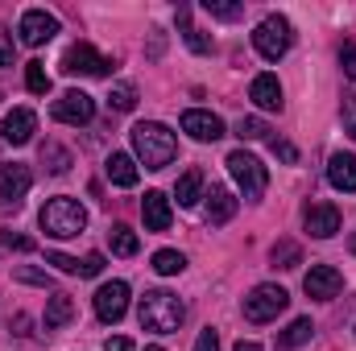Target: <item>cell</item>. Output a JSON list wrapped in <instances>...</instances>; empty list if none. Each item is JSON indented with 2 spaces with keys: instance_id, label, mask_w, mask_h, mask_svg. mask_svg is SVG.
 Wrapping results in <instances>:
<instances>
[{
  "instance_id": "obj_30",
  "label": "cell",
  "mask_w": 356,
  "mask_h": 351,
  "mask_svg": "<svg viewBox=\"0 0 356 351\" xmlns=\"http://www.w3.org/2000/svg\"><path fill=\"white\" fill-rule=\"evenodd\" d=\"M25 87L33 91V95H46V91H50V75H46L42 62H29V67H25Z\"/></svg>"
},
{
  "instance_id": "obj_1",
  "label": "cell",
  "mask_w": 356,
  "mask_h": 351,
  "mask_svg": "<svg viewBox=\"0 0 356 351\" xmlns=\"http://www.w3.org/2000/svg\"><path fill=\"white\" fill-rule=\"evenodd\" d=\"M133 149H137V157L145 162V170H166L178 153V141L166 124L141 120V124L133 128Z\"/></svg>"
},
{
  "instance_id": "obj_32",
  "label": "cell",
  "mask_w": 356,
  "mask_h": 351,
  "mask_svg": "<svg viewBox=\"0 0 356 351\" xmlns=\"http://www.w3.org/2000/svg\"><path fill=\"white\" fill-rule=\"evenodd\" d=\"M203 8H207L211 17H220V21H236V17L245 12V4H224V0H203Z\"/></svg>"
},
{
  "instance_id": "obj_38",
  "label": "cell",
  "mask_w": 356,
  "mask_h": 351,
  "mask_svg": "<svg viewBox=\"0 0 356 351\" xmlns=\"http://www.w3.org/2000/svg\"><path fill=\"white\" fill-rule=\"evenodd\" d=\"M340 67H344L348 79H356V42H348V46L340 50Z\"/></svg>"
},
{
  "instance_id": "obj_11",
  "label": "cell",
  "mask_w": 356,
  "mask_h": 351,
  "mask_svg": "<svg viewBox=\"0 0 356 351\" xmlns=\"http://www.w3.org/2000/svg\"><path fill=\"white\" fill-rule=\"evenodd\" d=\"M302 289H307V298H315V302H332V298H340L344 277H340V268H332V264H311V273L302 277Z\"/></svg>"
},
{
  "instance_id": "obj_5",
  "label": "cell",
  "mask_w": 356,
  "mask_h": 351,
  "mask_svg": "<svg viewBox=\"0 0 356 351\" xmlns=\"http://www.w3.org/2000/svg\"><path fill=\"white\" fill-rule=\"evenodd\" d=\"M228 174L236 178V186H241V194L249 198V203H257L261 194H266V186H269V174H266V166L253 157V153H245V149H236V153H228Z\"/></svg>"
},
{
  "instance_id": "obj_22",
  "label": "cell",
  "mask_w": 356,
  "mask_h": 351,
  "mask_svg": "<svg viewBox=\"0 0 356 351\" xmlns=\"http://www.w3.org/2000/svg\"><path fill=\"white\" fill-rule=\"evenodd\" d=\"M71 318H75L71 293H50V302H46V331H58V327H67Z\"/></svg>"
},
{
  "instance_id": "obj_40",
  "label": "cell",
  "mask_w": 356,
  "mask_h": 351,
  "mask_svg": "<svg viewBox=\"0 0 356 351\" xmlns=\"http://www.w3.org/2000/svg\"><path fill=\"white\" fill-rule=\"evenodd\" d=\"M195 351H220V335L207 327V331H199V339H195Z\"/></svg>"
},
{
  "instance_id": "obj_9",
  "label": "cell",
  "mask_w": 356,
  "mask_h": 351,
  "mask_svg": "<svg viewBox=\"0 0 356 351\" xmlns=\"http://www.w3.org/2000/svg\"><path fill=\"white\" fill-rule=\"evenodd\" d=\"M50 116H54L58 124H91V116H95V99H91L88 91H63V95L54 99Z\"/></svg>"
},
{
  "instance_id": "obj_33",
  "label": "cell",
  "mask_w": 356,
  "mask_h": 351,
  "mask_svg": "<svg viewBox=\"0 0 356 351\" xmlns=\"http://www.w3.org/2000/svg\"><path fill=\"white\" fill-rule=\"evenodd\" d=\"M17 281H25V285H42V289H50V273H42V268H29V264H21V268H17Z\"/></svg>"
},
{
  "instance_id": "obj_39",
  "label": "cell",
  "mask_w": 356,
  "mask_h": 351,
  "mask_svg": "<svg viewBox=\"0 0 356 351\" xmlns=\"http://www.w3.org/2000/svg\"><path fill=\"white\" fill-rule=\"evenodd\" d=\"M0 67H13V33L0 25Z\"/></svg>"
},
{
  "instance_id": "obj_16",
  "label": "cell",
  "mask_w": 356,
  "mask_h": 351,
  "mask_svg": "<svg viewBox=\"0 0 356 351\" xmlns=\"http://www.w3.org/2000/svg\"><path fill=\"white\" fill-rule=\"evenodd\" d=\"M141 219H145V232H166L170 219H175L170 198H166L162 190H149V194L141 198Z\"/></svg>"
},
{
  "instance_id": "obj_41",
  "label": "cell",
  "mask_w": 356,
  "mask_h": 351,
  "mask_svg": "<svg viewBox=\"0 0 356 351\" xmlns=\"http://www.w3.org/2000/svg\"><path fill=\"white\" fill-rule=\"evenodd\" d=\"M4 248H17V252H33V240H25V236H4Z\"/></svg>"
},
{
  "instance_id": "obj_28",
  "label": "cell",
  "mask_w": 356,
  "mask_h": 351,
  "mask_svg": "<svg viewBox=\"0 0 356 351\" xmlns=\"http://www.w3.org/2000/svg\"><path fill=\"white\" fill-rule=\"evenodd\" d=\"M42 162H46V170H50V174H67L71 153H67V149H58L54 141H46V145H42Z\"/></svg>"
},
{
  "instance_id": "obj_42",
  "label": "cell",
  "mask_w": 356,
  "mask_h": 351,
  "mask_svg": "<svg viewBox=\"0 0 356 351\" xmlns=\"http://www.w3.org/2000/svg\"><path fill=\"white\" fill-rule=\"evenodd\" d=\"M104 351H133V339H124V335H116V339H108Z\"/></svg>"
},
{
  "instance_id": "obj_7",
  "label": "cell",
  "mask_w": 356,
  "mask_h": 351,
  "mask_svg": "<svg viewBox=\"0 0 356 351\" xmlns=\"http://www.w3.org/2000/svg\"><path fill=\"white\" fill-rule=\"evenodd\" d=\"M286 306H290V293H286L282 285H269L266 281V285H257V289L245 298V318H249V323H273Z\"/></svg>"
},
{
  "instance_id": "obj_44",
  "label": "cell",
  "mask_w": 356,
  "mask_h": 351,
  "mask_svg": "<svg viewBox=\"0 0 356 351\" xmlns=\"http://www.w3.org/2000/svg\"><path fill=\"white\" fill-rule=\"evenodd\" d=\"M149 351H166V348H149Z\"/></svg>"
},
{
  "instance_id": "obj_2",
  "label": "cell",
  "mask_w": 356,
  "mask_h": 351,
  "mask_svg": "<svg viewBox=\"0 0 356 351\" xmlns=\"http://www.w3.org/2000/svg\"><path fill=\"white\" fill-rule=\"evenodd\" d=\"M141 327L145 331H154V335H175L178 327H182V318H186V306L178 302L170 289H149L145 298H141Z\"/></svg>"
},
{
  "instance_id": "obj_29",
  "label": "cell",
  "mask_w": 356,
  "mask_h": 351,
  "mask_svg": "<svg viewBox=\"0 0 356 351\" xmlns=\"http://www.w3.org/2000/svg\"><path fill=\"white\" fill-rule=\"evenodd\" d=\"M108 108L133 112V108H137V87H133V83H116V87L108 91Z\"/></svg>"
},
{
  "instance_id": "obj_17",
  "label": "cell",
  "mask_w": 356,
  "mask_h": 351,
  "mask_svg": "<svg viewBox=\"0 0 356 351\" xmlns=\"http://www.w3.org/2000/svg\"><path fill=\"white\" fill-rule=\"evenodd\" d=\"M203 198H207L203 215H207V223H211V228L228 223V219L236 215V207H241V198H236L232 190H224V186H211V194H203Z\"/></svg>"
},
{
  "instance_id": "obj_43",
  "label": "cell",
  "mask_w": 356,
  "mask_h": 351,
  "mask_svg": "<svg viewBox=\"0 0 356 351\" xmlns=\"http://www.w3.org/2000/svg\"><path fill=\"white\" fill-rule=\"evenodd\" d=\"M236 351H261V348H257V343H245V339H241V343H236Z\"/></svg>"
},
{
  "instance_id": "obj_35",
  "label": "cell",
  "mask_w": 356,
  "mask_h": 351,
  "mask_svg": "<svg viewBox=\"0 0 356 351\" xmlns=\"http://www.w3.org/2000/svg\"><path fill=\"white\" fill-rule=\"evenodd\" d=\"M99 273H104V252H88L79 261V277H99Z\"/></svg>"
},
{
  "instance_id": "obj_34",
  "label": "cell",
  "mask_w": 356,
  "mask_h": 351,
  "mask_svg": "<svg viewBox=\"0 0 356 351\" xmlns=\"http://www.w3.org/2000/svg\"><path fill=\"white\" fill-rule=\"evenodd\" d=\"M269 149H273V153H277L286 166H294V162H298V149H294L290 141H282V137H269Z\"/></svg>"
},
{
  "instance_id": "obj_18",
  "label": "cell",
  "mask_w": 356,
  "mask_h": 351,
  "mask_svg": "<svg viewBox=\"0 0 356 351\" xmlns=\"http://www.w3.org/2000/svg\"><path fill=\"white\" fill-rule=\"evenodd\" d=\"M249 99L261 108V112H282V83L273 75H257L249 83Z\"/></svg>"
},
{
  "instance_id": "obj_20",
  "label": "cell",
  "mask_w": 356,
  "mask_h": 351,
  "mask_svg": "<svg viewBox=\"0 0 356 351\" xmlns=\"http://www.w3.org/2000/svg\"><path fill=\"white\" fill-rule=\"evenodd\" d=\"M104 174H108V182L112 186H137V162L129 157V153H112L108 162H104Z\"/></svg>"
},
{
  "instance_id": "obj_6",
  "label": "cell",
  "mask_w": 356,
  "mask_h": 351,
  "mask_svg": "<svg viewBox=\"0 0 356 351\" xmlns=\"http://www.w3.org/2000/svg\"><path fill=\"white\" fill-rule=\"evenodd\" d=\"M63 71H67V75H91V79H104V75L116 71V62H112L108 54H99L95 46H88V42H75V46L63 54Z\"/></svg>"
},
{
  "instance_id": "obj_14",
  "label": "cell",
  "mask_w": 356,
  "mask_h": 351,
  "mask_svg": "<svg viewBox=\"0 0 356 351\" xmlns=\"http://www.w3.org/2000/svg\"><path fill=\"white\" fill-rule=\"evenodd\" d=\"M33 132H38V116H33L29 108H13V112L0 120V137H4L8 145H29Z\"/></svg>"
},
{
  "instance_id": "obj_21",
  "label": "cell",
  "mask_w": 356,
  "mask_h": 351,
  "mask_svg": "<svg viewBox=\"0 0 356 351\" xmlns=\"http://www.w3.org/2000/svg\"><path fill=\"white\" fill-rule=\"evenodd\" d=\"M178 29H182V42H186L195 54H211V37L191 25V4H178Z\"/></svg>"
},
{
  "instance_id": "obj_8",
  "label": "cell",
  "mask_w": 356,
  "mask_h": 351,
  "mask_svg": "<svg viewBox=\"0 0 356 351\" xmlns=\"http://www.w3.org/2000/svg\"><path fill=\"white\" fill-rule=\"evenodd\" d=\"M17 33L25 46H46L54 33H58V17L46 12V8H25L21 21H17Z\"/></svg>"
},
{
  "instance_id": "obj_4",
  "label": "cell",
  "mask_w": 356,
  "mask_h": 351,
  "mask_svg": "<svg viewBox=\"0 0 356 351\" xmlns=\"http://www.w3.org/2000/svg\"><path fill=\"white\" fill-rule=\"evenodd\" d=\"M290 46H294V29H290V21H286V17H277V12H269L266 21L253 29V50H257L266 62L286 58V54H290Z\"/></svg>"
},
{
  "instance_id": "obj_19",
  "label": "cell",
  "mask_w": 356,
  "mask_h": 351,
  "mask_svg": "<svg viewBox=\"0 0 356 351\" xmlns=\"http://www.w3.org/2000/svg\"><path fill=\"white\" fill-rule=\"evenodd\" d=\"M327 182L336 186V190H356V153H332V162H327Z\"/></svg>"
},
{
  "instance_id": "obj_36",
  "label": "cell",
  "mask_w": 356,
  "mask_h": 351,
  "mask_svg": "<svg viewBox=\"0 0 356 351\" xmlns=\"http://www.w3.org/2000/svg\"><path fill=\"white\" fill-rule=\"evenodd\" d=\"M46 264H54L58 273H79V261L67 257V252H46Z\"/></svg>"
},
{
  "instance_id": "obj_10",
  "label": "cell",
  "mask_w": 356,
  "mask_h": 351,
  "mask_svg": "<svg viewBox=\"0 0 356 351\" xmlns=\"http://www.w3.org/2000/svg\"><path fill=\"white\" fill-rule=\"evenodd\" d=\"M129 310V285L124 281H104L95 289V318L99 323H120Z\"/></svg>"
},
{
  "instance_id": "obj_31",
  "label": "cell",
  "mask_w": 356,
  "mask_h": 351,
  "mask_svg": "<svg viewBox=\"0 0 356 351\" xmlns=\"http://www.w3.org/2000/svg\"><path fill=\"white\" fill-rule=\"evenodd\" d=\"M236 137H241V141H261V137H269V128H266V120L249 116V120L236 124Z\"/></svg>"
},
{
  "instance_id": "obj_24",
  "label": "cell",
  "mask_w": 356,
  "mask_h": 351,
  "mask_svg": "<svg viewBox=\"0 0 356 351\" xmlns=\"http://www.w3.org/2000/svg\"><path fill=\"white\" fill-rule=\"evenodd\" d=\"M175 198H178V207H195L203 198V170H186V174L178 178Z\"/></svg>"
},
{
  "instance_id": "obj_15",
  "label": "cell",
  "mask_w": 356,
  "mask_h": 351,
  "mask_svg": "<svg viewBox=\"0 0 356 351\" xmlns=\"http://www.w3.org/2000/svg\"><path fill=\"white\" fill-rule=\"evenodd\" d=\"M29 186H33L29 166H21V162H4V166H0V194H4L13 207L29 194Z\"/></svg>"
},
{
  "instance_id": "obj_27",
  "label": "cell",
  "mask_w": 356,
  "mask_h": 351,
  "mask_svg": "<svg viewBox=\"0 0 356 351\" xmlns=\"http://www.w3.org/2000/svg\"><path fill=\"white\" fill-rule=\"evenodd\" d=\"M186 268V257L175 252V248H162V252H154V273H162V277H175Z\"/></svg>"
},
{
  "instance_id": "obj_26",
  "label": "cell",
  "mask_w": 356,
  "mask_h": 351,
  "mask_svg": "<svg viewBox=\"0 0 356 351\" xmlns=\"http://www.w3.org/2000/svg\"><path fill=\"white\" fill-rule=\"evenodd\" d=\"M269 261H273V268H294V264L302 261V248H298L294 240H277V244L269 248Z\"/></svg>"
},
{
  "instance_id": "obj_12",
  "label": "cell",
  "mask_w": 356,
  "mask_h": 351,
  "mask_svg": "<svg viewBox=\"0 0 356 351\" xmlns=\"http://www.w3.org/2000/svg\"><path fill=\"white\" fill-rule=\"evenodd\" d=\"M182 132L191 137V141H220L224 137V120L216 116V112H203V108H191V112H182Z\"/></svg>"
},
{
  "instance_id": "obj_23",
  "label": "cell",
  "mask_w": 356,
  "mask_h": 351,
  "mask_svg": "<svg viewBox=\"0 0 356 351\" xmlns=\"http://www.w3.org/2000/svg\"><path fill=\"white\" fill-rule=\"evenodd\" d=\"M311 335H315V323H311V318H294V323L277 335V351L302 348V343H311Z\"/></svg>"
},
{
  "instance_id": "obj_37",
  "label": "cell",
  "mask_w": 356,
  "mask_h": 351,
  "mask_svg": "<svg viewBox=\"0 0 356 351\" xmlns=\"http://www.w3.org/2000/svg\"><path fill=\"white\" fill-rule=\"evenodd\" d=\"M340 116H344V128L353 132V141H356V95H344V108H340Z\"/></svg>"
},
{
  "instance_id": "obj_3",
  "label": "cell",
  "mask_w": 356,
  "mask_h": 351,
  "mask_svg": "<svg viewBox=\"0 0 356 351\" xmlns=\"http://www.w3.org/2000/svg\"><path fill=\"white\" fill-rule=\"evenodd\" d=\"M38 223H42V232H46V236H54V240H71V236H79V232L88 228V211H83V203H79V198L58 194V198H50V203L42 207Z\"/></svg>"
},
{
  "instance_id": "obj_13",
  "label": "cell",
  "mask_w": 356,
  "mask_h": 351,
  "mask_svg": "<svg viewBox=\"0 0 356 351\" xmlns=\"http://www.w3.org/2000/svg\"><path fill=\"white\" fill-rule=\"evenodd\" d=\"M302 223H307V232H311L315 240H332V236L340 232V211H336L332 203H307Z\"/></svg>"
},
{
  "instance_id": "obj_25",
  "label": "cell",
  "mask_w": 356,
  "mask_h": 351,
  "mask_svg": "<svg viewBox=\"0 0 356 351\" xmlns=\"http://www.w3.org/2000/svg\"><path fill=\"white\" fill-rule=\"evenodd\" d=\"M108 244H112L116 257H137V248H141V244H137V232L124 228V223H116V228L108 232Z\"/></svg>"
}]
</instances>
